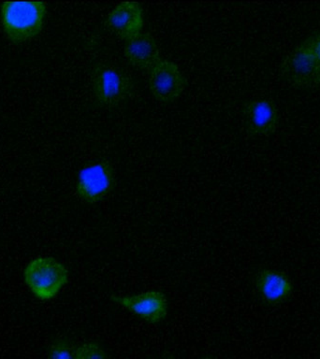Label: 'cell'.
<instances>
[{
    "instance_id": "1",
    "label": "cell",
    "mask_w": 320,
    "mask_h": 359,
    "mask_svg": "<svg viewBox=\"0 0 320 359\" xmlns=\"http://www.w3.org/2000/svg\"><path fill=\"white\" fill-rule=\"evenodd\" d=\"M46 14V4L42 1L4 2L0 11L3 30L8 39L15 43L38 36L44 27Z\"/></svg>"
},
{
    "instance_id": "2",
    "label": "cell",
    "mask_w": 320,
    "mask_h": 359,
    "mask_svg": "<svg viewBox=\"0 0 320 359\" xmlns=\"http://www.w3.org/2000/svg\"><path fill=\"white\" fill-rule=\"evenodd\" d=\"M67 266L50 257H36L27 263L24 269V280L36 299L49 302L69 282Z\"/></svg>"
},
{
    "instance_id": "3",
    "label": "cell",
    "mask_w": 320,
    "mask_h": 359,
    "mask_svg": "<svg viewBox=\"0 0 320 359\" xmlns=\"http://www.w3.org/2000/svg\"><path fill=\"white\" fill-rule=\"evenodd\" d=\"M92 88L98 103L111 107L123 102L131 95L133 83L119 67L100 64L93 70Z\"/></svg>"
},
{
    "instance_id": "4",
    "label": "cell",
    "mask_w": 320,
    "mask_h": 359,
    "mask_svg": "<svg viewBox=\"0 0 320 359\" xmlns=\"http://www.w3.org/2000/svg\"><path fill=\"white\" fill-rule=\"evenodd\" d=\"M115 187L114 168L103 160L86 165L79 173L76 195L87 204L102 201Z\"/></svg>"
},
{
    "instance_id": "5",
    "label": "cell",
    "mask_w": 320,
    "mask_h": 359,
    "mask_svg": "<svg viewBox=\"0 0 320 359\" xmlns=\"http://www.w3.org/2000/svg\"><path fill=\"white\" fill-rule=\"evenodd\" d=\"M280 75L294 88H314L320 84V64L310 50L300 43L284 59Z\"/></svg>"
},
{
    "instance_id": "6",
    "label": "cell",
    "mask_w": 320,
    "mask_h": 359,
    "mask_svg": "<svg viewBox=\"0 0 320 359\" xmlns=\"http://www.w3.org/2000/svg\"><path fill=\"white\" fill-rule=\"evenodd\" d=\"M149 88L153 97L161 103L175 101L185 88V78L178 65L168 59H160L149 70Z\"/></svg>"
},
{
    "instance_id": "7",
    "label": "cell",
    "mask_w": 320,
    "mask_h": 359,
    "mask_svg": "<svg viewBox=\"0 0 320 359\" xmlns=\"http://www.w3.org/2000/svg\"><path fill=\"white\" fill-rule=\"evenodd\" d=\"M111 299L150 324H157L168 316V299L161 291L149 290L135 296H112Z\"/></svg>"
},
{
    "instance_id": "8",
    "label": "cell",
    "mask_w": 320,
    "mask_h": 359,
    "mask_svg": "<svg viewBox=\"0 0 320 359\" xmlns=\"http://www.w3.org/2000/svg\"><path fill=\"white\" fill-rule=\"evenodd\" d=\"M244 128L250 137L272 136L279 126V109L268 98H258L244 104Z\"/></svg>"
},
{
    "instance_id": "9",
    "label": "cell",
    "mask_w": 320,
    "mask_h": 359,
    "mask_svg": "<svg viewBox=\"0 0 320 359\" xmlns=\"http://www.w3.org/2000/svg\"><path fill=\"white\" fill-rule=\"evenodd\" d=\"M255 291L264 304L276 307L293 296L295 287L288 275L277 269H263L255 278Z\"/></svg>"
},
{
    "instance_id": "10",
    "label": "cell",
    "mask_w": 320,
    "mask_h": 359,
    "mask_svg": "<svg viewBox=\"0 0 320 359\" xmlns=\"http://www.w3.org/2000/svg\"><path fill=\"white\" fill-rule=\"evenodd\" d=\"M105 22L112 32L128 41L142 33L145 25L142 7L138 2H121L109 11Z\"/></svg>"
},
{
    "instance_id": "11",
    "label": "cell",
    "mask_w": 320,
    "mask_h": 359,
    "mask_svg": "<svg viewBox=\"0 0 320 359\" xmlns=\"http://www.w3.org/2000/svg\"><path fill=\"white\" fill-rule=\"evenodd\" d=\"M124 53L131 66L147 72L161 59L159 45L148 32H142L126 41Z\"/></svg>"
},
{
    "instance_id": "12",
    "label": "cell",
    "mask_w": 320,
    "mask_h": 359,
    "mask_svg": "<svg viewBox=\"0 0 320 359\" xmlns=\"http://www.w3.org/2000/svg\"><path fill=\"white\" fill-rule=\"evenodd\" d=\"M48 359H75V348L67 337L53 339L48 346Z\"/></svg>"
},
{
    "instance_id": "13",
    "label": "cell",
    "mask_w": 320,
    "mask_h": 359,
    "mask_svg": "<svg viewBox=\"0 0 320 359\" xmlns=\"http://www.w3.org/2000/svg\"><path fill=\"white\" fill-rule=\"evenodd\" d=\"M75 359H108V355L98 342L86 341L76 348Z\"/></svg>"
},
{
    "instance_id": "14",
    "label": "cell",
    "mask_w": 320,
    "mask_h": 359,
    "mask_svg": "<svg viewBox=\"0 0 320 359\" xmlns=\"http://www.w3.org/2000/svg\"><path fill=\"white\" fill-rule=\"evenodd\" d=\"M302 43L310 50L312 55L320 64V30L312 34Z\"/></svg>"
},
{
    "instance_id": "15",
    "label": "cell",
    "mask_w": 320,
    "mask_h": 359,
    "mask_svg": "<svg viewBox=\"0 0 320 359\" xmlns=\"http://www.w3.org/2000/svg\"><path fill=\"white\" fill-rule=\"evenodd\" d=\"M156 359H175V358H173V356H171V355H162V356H160V358H156Z\"/></svg>"
},
{
    "instance_id": "16",
    "label": "cell",
    "mask_w": 320,
    "mask_h": 359,
    "mask_svg": "<svg viewBox=\"0 0 320 359\" xmlns=\"http://www.w3.org/2000/svg\"><path fill=\"white\" fill-rule=\"evenodd\" d=\"M204 359H213V358H204Z\"/></svg>"
}]
</instances>
